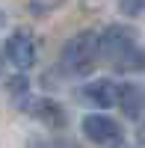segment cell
Returning a JSON list of instances; mask_svg holds the SVG:
<instances>
[{
	"label": "cell",
	"instance_id": "obj_10",
	"mask_svg": "<svg viewBox=\"0 0 145 148\" xmlns=\"http://www.w3.org/2000/svg\"><path fill=\"white\" fill-rule=\"evenodd\" d=\"M118 12L124 18H139L145 15V0H118Z\"/></svg>",
	"mask_w": 145,
	"mask_h": 148
},
{
	"label": "cell",
	"instance_id": "obj_4",
	"mask_svg": "<svg viewBox=\"0 0 145 148\" xmlns=\"http://www.w3.org/2000/svg\"><path fill=\"white\" fill-rule=\"evenodd\" d=\"M3 56L6 62H12L18 71H27L36 65V39L30 36V30H15L3 45Z\"/></svg>",
	"mask_w": 145,
	"mask_h": 148
},
{
	"label": "cell",
	"instance_id": "obj_12",
	"mask_svg": "<svg viewBox=\"0 0 145 148\" xmlns=\"http://www.w3.org/2000/svg\"><path fill=\"white\" fill-rule=\"evenodd\" d=\"M136 139H139V145H145V119L139 121V127H136Z\"/></svg>",
	"mask_w": 145,
	"mask_h": 148
},
{
	"label": "cell",
	"instance_id": "obj_5",
	"mask_svg": "<svg viewBox=\"0 0 145 148\" xmlns=\"http://www.w3.org/2000/svg\"><path fill=\"white\" fill-rule=\"evenodd\" d=\"M136 45V36H133V30L130 27H118V24H110L107 30H101L98 33V56H104V59H118L127 47H133Z\"/></svg>",
	"mask_w": 145,
	"mask_h": 148
},
{
	"label": "cell",
	"instance_id": "obj_9",
	"mask_svg": "<svg viewBox=\"0 0 145 148\" xmlns=\"http://www.w3.org/2000/svg\"><path fill=\"white\" fill-rule=\"evenodd\" d=\"M6 89H9V95L15 98V101H21L24 95H30V83H27V77H24V74H18V77H9Z\"/></svg>",
	"mask_w": 145,
	"mask_h": 148
},
{
	"label": "cell",
	"instance_id": "obj_1",
	"mask_svg": "<svg viewBox=\"0 0 145 148\" xmlns=\"http://www.w3.org/2000/svg\"><path fill=\"white\" fill-rule=\"evenodd\" d=\"M98 65V33L83 30L62 45V68L71 77H89Z\"/></svg>",
	"mask_w": 145,
	"mask_h": 148
},
{
	"label": "cell",
	"instance_id": "obj_3",
	"mask_svg": "<svg viewBox=\"0 0 145 148\" xmlns=\"http://www.w3.org/2000/svg\"><path fill=\"white\" fill-rule=\"evenodd\" d=\"M18 110H24L27 116L36 121H42L44 127H65V110L59 107L53 98H36V95H24L21 101H15Z\"/></svg>",
	"mask_w": 145,
	"mask_h": 148
},
{
	"label": "cell",
	"instance_id": "obj_2",
	"mask_svg": "<svg viewBox=\"0 0 145 148\" xmlns=\"http://www.w3.org/2000/svg\"><path fill=\"white\" fill-rule=\"evenodd\" d=\"M83 136L98 148H122L124 145V130L118 127V121L104 116V113H92L83 119Z\"/></svg>",
	"mask_w": 145,
	"mask_h": 148
},
{
	"label": "cell",
	"instance_id": "obj_6",
	"mask_svg": "<svg viewBox=\"0 0 145 148\" xmlns=\"http://www.w3.org/2000/svg\"><path fill=\"white\" fill-rule=\"evenodd\" d=\"M77 98L86 107H95V110L118 107V83H113V80H89L86 86H80Z\"/></svg>",
	"mask_w": 145,
	"mask_h": 148
},
{
	"label": "cell",
	"instance_id": "obj_13",
	"mask_svg": "<svg viewBox=\"0 0 145 148\" xmlns=\"http://www.w3.org/2000/svg\"><path fill=\"white\" fill-rule=\"evenodd\" d=\"M3 24H6V12L0 9V27H3Z\"/></svg>",
	"mask_w": 145,
	"mask_h": 148
},
{
	"label": "cell",
	"instance_id": "obj_11",
	"mask_svg": "<svg viewBox=\"0 0 145 148\" xmlns=\"http://www.w3.org/2000/svg\"><path fill=\"white\" fill-rule=\"evenodd\" d=\"M62 6V0H30V12L33 15H47V12H53Z\"/></svg>",
	"mask_w": 145,
	"mask_h": 148
},
{
	"label": "cell",
	"instance_id": "obj_14",
	"mask_svg": "<svg viewBox=\"0 0 145 148\" xmlns=\"http://www.w3.org/2000/svg\"><path fill=\"white\" fill-rule=\"evenodd\" d=\"M30 148H42V145H30Z\"/></svg>",
	"mask_w": 145,
	"mask_h": 148
},
{
	"label": "cell",
	"instance_id": "obj_7",
	"mask_svg": "<svg viewBox=\"0 0 145 148\" xmlns=\"http://www.w3.org/2000/svg\"><path fill=\"white\" fill-rule=\"evenodd\" d=\"M118 107L124 110V116H127V119H139V116L145 113V92L136 89L133 83L118 86Z\"/></svg>",
	"mask_w": 145,
	"mask_h": 148
},
{
	"label": "cell",
	"instance_id": "obj_8",
	"mask_svg": "<svg viewBox=\"0 0 145 148\" xmlns=\"http://www.w3.org/2000/svg\"><path fill=\"white\" fill-rule=\"evenodd\" d=\"M113 65H116V71H122V74L145 71V51H142L139 45H133V47H127L118 59H113Z\"/></svg>",
	"mask_w": 145,
	"mask_h": 148
}]
</instances>
